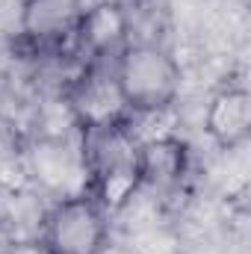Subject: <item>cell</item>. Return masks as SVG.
I'll list each match as a JSON object with an SVG mask.
<instances>
[{"instance_id": "6da1fadb", "label": "cell", "mask_w": 251, "mask_h": 254, "mask_svg": "<svg viewBox=\"0 0 251 254\" xmlns=\"http://www.w3.org/2000/svg\"><path fill=\"white\" fill-rule=\"evenodd\" d=\"M139 142L127 116L80 122L77 127L83 190L92 192L113 216L125 210L139 190Z\"/></svg>"}, {"instance_id": "7a4b0ae2", "label": "cell", "mask_w": 251, "mask_h": 254, "mask_svg": "<svg viewBox=\"0 0 251 254\" xmlns=\"http://www.w3.org/2000/svg\"><path fill=\"white\" fill-rule=\"evenodd\" d=\"M116 92L127 119L166 116L184 95V63L166 42H127L116 63Z\"/></svg>"}, {"instance_id": "3957f363", "label": "cell", "mask_w": 251, "mask_h": 254, "mask_svg": "<svg viewBox=\"0 0 251 254\" xmlns=\"http://www.w3.org/2000/svg\"><path fill=\"white\" fill-rule=\"evenodd\" d=\"M36 240L45 254H107L113 240V213L86 190L51 198Z\"/></svg>"}, {"instance_id": "277c9868", "label": "cell", "mask_w": 251, "mask_h": 254, "mask_svg": "<svg viewBox=\"0 0 251 254\" xmlns=\"http://www.w3.org/2000/svg\"><path fill=\"white\" fill-rule=\"evenodd\" d=\"M95 0H18L12 54L71 51L77 27Z\"/></svg>"}, {"instance_id": "5b68a950", "label": "cell", "mask_w": 251, "mask_h": 254, "mask_svg": "<svg viewBox=\"0 0 251 254\" xmlns=\"http://www.w3.org/2000/svg\"><path fill=\"white\" fill-rule=\"evenodd\" d=\"M192 175V157L189 145L175 136H151L139 142V190L151 192L154 201H172L178 198Z\"/></svg>"}, {"instance_id": "8992f818", "label": "cell", "mask_w": 251, "mask_h": 254, "mask_svg": "<svg viewBox=\"0 0 251 254\" xmlns=\"http://www.w3.org/2000/svg\"><path fill=\"white\" fill-rule=\"evenodd\" d=\"M204 133L222 148L234 151L249 142L251 133V98L246 83H225L204 110Z\"/></svg>"}, {"instance_id": "52a82bcc", "label": "cell", "mask_w": 251, "mask_h": 254, "mask_svg": "<svg viewBox=\"0 0 251 254\" xmlns=\"http://www.w3.org/2000/svg\"><path fill=\"white\" fill-rule=\"evenodd\" d=\"M3 254H45V249L39 246V240H12Z\"/></svg>"}]
</instances>
